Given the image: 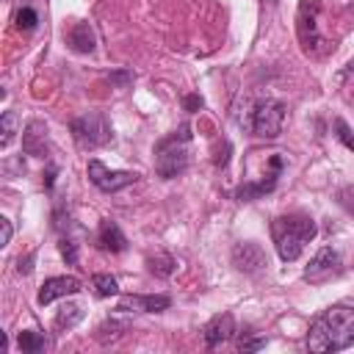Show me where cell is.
<instances>
[{
	"label": "cell",
	"mask_w": 354,
	"mask_h": 354,
	"mask_svg": "<svg viewBox=\"0 0 354 354\" xmlns=\"http://www.w3.org/2000/svg\"><path fill=\"white\" fill-rule=\"evenodd\" d=\"M285 124V105L277 100H263L257 102L252 113V133L260 138H277Z\"/></svg>",
	"instance_id": "5b68a950"
},
{
	"label": "cell",
	"mask_w": 354,
	"mask_h": 354,
	"mask_svg": "<svg viewBox=\"0 0 354 354\" xmlns=\"http://www.w3.org/2000/svg\"><path fill=\"white\" fill-rule=\"evenodd\" d=\"M354 346V310L335 304L329 310H324L307 332V348L315 354H326V351H343Z\"/></svg>",
	"instance_id": "6da1fadb"
},
{
	"label": "cell",
	"mask_w": 354,
	"mask_h": 354,
	"mask_svg": "<svg viewBox=\"0 0 354 354\" xmlns=\"http://www.w3.org/2000/svg\"><path fill=\"white\" fill-rule=\"evenodd\" d=\"M80 290V282L75 277H50L39 288V304H53L55 299L75 296Z\"/></svg>",
	"instance_id": "8fae6325"
},
{
	"label": "cell",
	"mask_w": 354,
	"mask_h": 354,
	"mask_svg": "<svg viewBox=\"0 0 354 354\" xmlns=\"http://www.w3.org/2000/svg\"><path fill=\"white\" fill-rule=\"evenodd\" d=\"M335 136H337V138H340V141L354 152V136H351V127H348L343 119H335Z\"/></svg>",
	"instance_id": "603a6c76"
},
{
	"label": "cell",
	"mask_w": 354,
	"mask_h": 354,
	"mask_svg": "<svg viewBox=\"0 0 354 354\" xmlns=\"http://www.w3.org/2000/svg\"><path fill=\"white\" fill-rule=\"evenodd\" d=\"M315 232H318L315 221L310 216H301V213L279 216L271 221V238H274V246H277V254L282 263L299 260V254L315 238Z\"/></svg>",
	"instance_id": "7a4b0ae2"
},
{
	"label": "cell",
	"mask_w": 354,
	"mask_h": 354,
	"mask_svg": "<svg viewBox=\"0 0 354 354\" xmlns=\"http://www.w3.org/2000/svg\"><path fill=\"white\" fill-rule=\"evenodd\" d=\"M188 127L183 124L177 133H171L169 138L158 141L155 147V169L163 180H174L177 174H183L188 169Z\"/></svg>",
	"instance_id": "3957f363"
},
{
	"label": "cell",
	"mask_w": 354,
	"mask_h": 354,
	"mask_svg": "<svg viewBox=\"0 0 354 354\" xmlns=\"http://www.w3.org/2000/svg\"><path fill=\"white\" fill-rule=\"evenodd\" d=\"M33 257H36V254H28L25 260L19 257V263H17V271H19V274H30V268H33V266H30V263H33Z\"/></svg>",
	"instance_id": "f1b7e54d"
},
{
	"label": "cell",
	"mask_w": 354,
	"mask_h": 354,
	"mask_svg": "<svg viewBox=\"0 0 354 354\" xmlns=\"http://www.w3.org/2000/svg\"><path fill=\"white\" fill-rule=\"evenodd\" d=\"M86 171H88L91 185L100 188L102 194H116V191H122V188H127V185H133V183L138 180L136 171H116V169H108V166L100 163L97 158L88 160Z\"/></svg>",
	"instance_id": "8992f818"
},
{
	"label": "cell",
	"mask_w": 354,
	"mask_h": 354,
	"mask_svg": "<svg viewBox=\"0 0 354 354\" xmlns=\"http://www.w3.org/2000/svg\"><path fill=\"white\" fill-rule=\"evenodd\" d=\"M80 318H83V310H80L77 304H64V307L58 310V315H55V326H58V329H72Z\"/></svg>",
	"instance_id": "ac0fdd59"
},
{
	"label": "cell",
	"mask_w": 354,
	"mask_h": 354,
	"mask_svg": "<svg viewBox=\"0 0 354 354\" xmlns=\"http://www.w3.org/2000/svg\"><path fill=\"white\" fill-rule=\"evenodd\" d=\"M17 346H19V351H25V354H39V351H44V335L41 332H36V329H22L19 335H17Z\"/></svg>",
	"instance_id": "2e32d148"
},
{
	"label": "cell",
	"mask_w": 354,
	"mask_h": 354,
	"mask_svg": "<svg viewBox=\"0 0 354 354\" xmlns=\"http://www.w3.org/2000/svg\"><path fill=\"white\" fill-rule=\"evenodd\" d=\"M22 149L25 155H33V158H44L47 155V124L33 119L25 124V133H22Z\"/></svg>",
	"instance_id": "7c38bea8"
},
{
	"label": "cell",
	"mask_w": 354,
	"mask_h": 354,
	"mask_svg": "<svg viewBox=\"0 0 354 354\" xmlns=\"http://www.w3.org/2000/svg\"><path fill=\"white\" fill-rule=\"evenodd\" d=\"M108 80H111L113 86H127V83H133V75H130V72H113Z\"/></svg>",
	"instance_id": "4316f807"
},
{
	"label": "cell",
	"mask_w": 354,
	"mask_h": 354,
	"mask_svg": "<svg viewBox=\"0 0 354 354\" xmlns=\"http://www.w3.org/2000/svg\"><path fill=\"white\" fill-rule=\"evenodd\" d=\"M14 22H17L19 30H33L36 22H39V14H36L30 6H22V8L17 11V17H14Z\"/></svg>",
	"instance_id": "7402d4cb"
},
{
	"label": "cell",
	"mask_w": 354,
	"mask_h": 354,
	"mask_svg": "<svg viewBox=\"0 0 354 354\" xmlns=\"http://www.w3.org/2000/svg\"><path fill=\"white\" fill-rule=\"evenodd\" d=\"M318 11H321V3L318 0H301L299 3V11H296V33H299V41L307 53H318V44H321V36H318Z\"/></svg>",
	"instance_id": "52a82bcc"
},
{
	"label": "cell",
	"mask_w": 354,
	"mask_h": 354,
	"mask_svg": "<svg viewBox=\"0 0 354 354\" xmlns=\"http://www.w3.org/2000/svg\"><path fill=\"white\" fill-rule=\"evenodd\" d=\"M171 307V299L166 293H152V296H141V293H127L119 299L122 313H163Z\"/></svg>",
	"instance_id": "30bf717a"
},
{
	"label": "cell",
	"mask_w": 354,
	"mask_h": 354,
	"mask_svg": "<svg viewBox=\"0 0 354 354\" xmlns=\"http://www.w3.org/2000/svg\"><path fill=\"white\" fill-rule=\"evenodd\" d=\"M0 147H8L11 141H14V136H17V113L14 111H6L3 113V119H0Z\"/></svg>",
	"instance_id": "d6986e66"
},
{
	"label": "cell",
	"mask_w": 354,
	"mask_h": 354,
	"mask_svg": "<svg viewBox=\"0 0 354 354\" xmlns=\"http://www.w3.org/2000/svg\"><path fill=\"white\" fill-rule=\"evenodd\" d=\"M0 227H3V241H0V246H8V243H11V232H14V230H11V221L3 216V218H0Z\"/></svg>",
	"instance_id": "83f0119b"
},
{
	"label": "cell",
	"mask_w": 354,
	"mask_h": 354,
	"mask_svg": "<svg viewBox=\"0 0 354 354\" xmlns=\"http://www.w3.org/2000/svg\"><path fill=\"white\" fill-rule=\"evenodd\" d=\"M147 266H149V271L158 274V277H171L174 268H177V260H174L171 254H155V257H147Z\"/></svg>",
	"instance_id": "e0dca14e"
},
{
	"label": "cell",
	"mask_w": 354,
	"mask_h": 354,
	"mask_svg": "<svg viewBox=\"0 0 354 354\" xmlns=\"http://www.w3.org/2000/svg\"><path fill=\"white\" fill-rule=\"evenodd\" d=\"M61 254H64V260H66L69 266H75V263H77V246H75L69 238H64V241H61Z\"/></svg>",
	"instance_id": "d4e9b609"
},
{
	"label": "cell",
	"mask_w": 354,
	"mask_h": 354,
	"mask_svg": "<svg viewBox=\"0 0 354 354\" xmlns=\"http://www.w3.org/2000/svg\"><path fill=\"white\" fill-rule=\"evenodd\" d=\"M185 108L188 111H196V108H202V100L199 97H185Z\"/></svg>",
	"instance_id": "f546056e"
},
{
	"label": "cell",
	"mask_w": 354,
	"mask_h": 354,
	"mask_svg": "<svg viewBox=\"0 0 354 354\" xmlns=\"http://www.w3.org/2000/svg\"><path fill=\"white\" fill-rule=\"evenodd\" d=\"M232 335H235V321H232L230 313H221V315H216V318L207 321V326H205V346L207 348H216V346L227 343Z\"/></svg>",
	"instance_id": "4fadbf2b"
},
{
	"label": "cell",
	"mask_w": 354,
	"mask_h": 354,
	"mask_svg": "<svg viewBox=\"0 0 354 354\" xmlns=\"http://www.w3.org/2000/svg\"><path fill=\"white\" fill-rule=\"evenodd\" d=\"M97 243H100V249H105V252H124V249H127V238H124V232L119 230L116 221H102V224H100V230H97Z\"/></svg>",
	"instance_id": "5bb4252c"
},
{
	"label": "cell",
	"mask_w": 354,
	"mask_h": 354,
	"mask_svg": "<svg viewBox=\"0 0 354 354\" xmlns=\"http://www.w3.org/2000/svg\"><path fill=\"white\" fill-rule=\"evenodd\" d=\"M266 346V340L263 337H249V340H243L241 337V343H238V348L241 351H257V348H263Z\"/></svg>",
	"instance_id": "484cf974"
},
{
	"label": "cell",
	"mask_w": 354,
	"mask_h": 354,
	"mask_svg": "<svg viewBox=\"0 0 354 354\" xmlns=\"http://www.w3.org/2000/svg\"><path fill=\"white\" fill-rule=\"evenodd\" d=\"M91 282H94V290H97L100 296H116V293H119V282H116V277H111V274H94Z\"/></svg>",
	"instance_id": "ffe728a7"
},
{
	"label": "cell",
	"mask_w": 354,
	"mask_h": 354,
	"mask_svg": "<svg viewBox=\"0 0 354 354\" xmlns=\"http://www.w3.org/2000/svg\"><path fill=\"white\" fill-rule=\"evenodd\" d=\"M124 329H127V326H124V324H119V321H105V324L97 329V340H100V343H108V340H119Z\"/></svg>",
	"instance_id": "44dd1931"
},
{
	"label": "cell",
	"mask_w": 354,
	"mask_h": 354,
	"mask_svg": "<svg viewBox=\"0 0 354 354\" xmlns=\"http://www.w3.org/2000/svg\"><path fill=\"white\" fill-rule=\"evenodd\" d=\"M337 205L346 210V213H354V185H343L337 191Z\"/></svg>",
	"instance_id": "cb8c5ba5"
},
{
	"label": "cell",
	"mask_w": 354,
	"mask_h": 354,
	"mask_svg": "<svg viewBox=\"0 0 354 354\" xmlns=\"http://www.w3.org/2000/svg\"><path fill=\"white\" fill-rule=\"evenodd\" d=\"M232 266L243 274H257L260 268H266V252L260 243L254 241H241L232 249Z\"/></svg>",
	"instance_id": "9c48e42d"
},
{
	"label": "cell",
	"mask_w": 354,
	"mask_h": 354,
	"mask_svg": "<svg viewBox=\"0 0 354 354\" xmlns=\"http://www.w3.org/2000/svg\"><path fill=\"white\" fill-rule=\"evenodd\" d=\"M72 138L83 149H97L111 141V124L100 113H83L72 122Z\"/></svg>",
	"instance_id": "277c9868"
},
{
	"label": "cell",
	"mask_w": 354,
	"mask_h": 354,
	"mask_svg": "<svg viewBox=\"0 0 354 354\" xmlns=\"http://www.w3.org/2000/svg\"><path fill=\"white\" fill-rule=\"evenodd\" d=\"M340 268H343L340 254H337L332 246H324V249H318L315 257L307 263V268H304V279H307V282H324V279L340 274Z\"/></svg>",
	"instance_id": "ba28073f"
},
{
	"label": "cell",
	"mask_w": 354,
	"mask_h": 354,
	"mask_svg": "<svg viewBox=\"0 0 354 354\" xmlns=\"http://www.w3.org/2000/svg\"><path fill=\"white\" fill-rule=\"evenodd\" d=\"M66 39H69V47H72L75 53H94V47H97V39H94V30H91L88 22L72 25Z\"/></svg>",
	"instance_id": "9a60e30c"
}]
</instances>
